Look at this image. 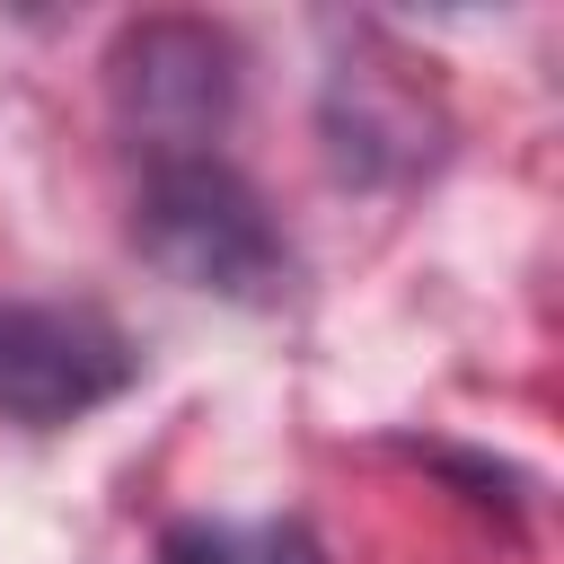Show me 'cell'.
<instances>
[{
	"label": "cell",
	"mask_w": 564,
	"mask_h": 564,
	"mask_svg": "<svg viewBox=\"0 0 564 564\" xmlns=\"http://www.w3.org/2000/svg\"><path fill=\"white\" fill-rule=\"evenodd\" d=\"M132 247L212 300H273L291 273V247L264 212V194L229 159H150L132 194Z\"/></svg>",
	"instance_id": "1"
},
{
	"label": "cell",
	"mask_w": 564,
	"mask_h": 564,
	"mask_svg": "<svg viewBox=\"0 0 564 564\" xmlns=\"http://www.w3.org/2000/svg\"><path fill=\"white\" fill-rule=\"evenodd\" d=\"M106 97L150 159H212L238 115V44L212 18H132L106 44Z\"/></svg>",
	"instance_id": "2"
},
{
	"label": "cell",
	"mask_w": 564,
	"mask_h": 564,
	"mask_svg": "<svg viewBox=\"0 0 564 564\" xmlns=\"http://www.w3.org/2000/svg\"><path fill=\"white\" fill-rule=\"evenodd\" d=\"M141 379L132 335L88 300H0V414L9 423H79Z\"/></svg>",
	"instance_id": "3"
},
{
	"label": "cell",
	"mask_w": 564,
	"mask_h": 564,
	"mask_svg": "<svg viewBox=\"0 0 564 564\" xmlns=\"http://www.w3.org/2000/svg\"><path fill=\"white\" fill-rule=\"evenodd\" d=\"M432 141H441V115L397 62H361L326 79V150L344 176H405L432 159Z\"/></svg>",
	"instance_id": "4"
},
{
	"label": "cell",
	"mask_w": 564,
	"mask_h": 564,
	"mask_svg": "<svg viewBox=\"0 0 564 564\" xmlns=\"http://www.w3.org/2000/svg\"><path fill=\"white\" fill-rule=\"evenodd\" d=\"M159 555L167 564H326L317 529L291 511L282 520H176Z\"/></svg>",
	"instance_id": "5"
}]
</instances>
